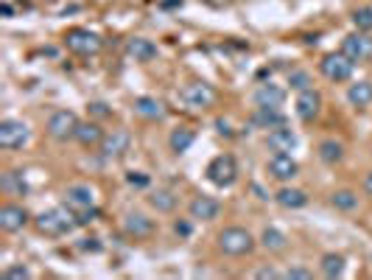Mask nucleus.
I'll return each instance as SVG.
<instances>
[{
    "mask_svg": "<svg viewBox=\"0 0 372 280\" xmlns=\"http://www.w3.org/2000/svg\"><path fill=\"white\" fill-rule=\"evenodd\" d=\"M34 224H36L39 233H43V235H51V238H59V235L70 233L73 227H78L76 213H73L67 205H65V208H54V211L39 213V216L34 219Z\"/></svg>",
    "mask_w": 372,
    "mask_h": 280,
    "instance_id": "obj_1",
    "label": "nucleus"
},
{
    "mask_svg": "<svg viewBox=\"0 0 372 280\" xmlns=\"http://www.w3.org/2000/svg\"><path fill=\"white\" fill-rule=\"evenodd\" d=\"M219 250L230 258H243V255H252L255 250V238L250 230L243 227H224L219 233Z\"/></svg>",
    "mask_w": 372,
    "mask_h": 280,
    "instance_id": "obj_2",
    "label": "nucleus"
},
{
    "mask_svg": "<svg viewBox=\"0 0 372 280\" xmlns=\"http://www.w3.org/2000/svg\"><path fill=\"white\" fill-rule=\"evenodd\" d=\"M65 45L76 56H96L104 48V39L90 28H70L65 34Z\"/></svg>",
    "mask_w": 372,
    "mask_h": 280,
    "instance_id": "obj_3",
    "label": "nucleus"
},
{
    "mask_svg": "<svg viewBox=\"0 0 372 280\" xmlns=\"http://www.w3.org/2000/svg\"><path fill=\"white\" fill-rule=\"evenodd\" d=\"M78 124H81V121H78V115H76V112H70V109H56V112L48 118L45 132H48L54 140L67 143V140H76Z\"/></svg>",
    "mask_w": 372,
    "mask_h": 280,
    "instance_id": "obj_4",
    "label": "nucleus"
},
{
    "mask_svg": "<svg viewBox=\"0 0 372 280\" xmlns=\"http://www.w3.org/2000/svg\"><path fill=\"white\" fill-rule=\"evenodd\" d=\"M353 67H355V62L347 56V54H325L322 56V62H319V70H322V76L327 78V82H347V78L353 76Z\"/></svg>",
    "mask_w": 372,
    "mask_h": 280,
    "instance_id": "obj_5",
    "label": "nucleus"
},
{
    "mask_svg": "<svg viewBox=\"0 0 372 280\" xmlns=\"http://www.w3.org/2000/svg\"><path fill=\"white\" fill-rule=\"evenodd\" d=\"M208 180L216 185V188H230L235 180H238V163L232 154H219L210 160L208 166Z\"/></svg>",
    "mask_w": 372,
    "mask_h": 280,
    "instance_id": "obj_6",
    "label": "nucleus"
},
{
    "mask_svg": "<svg viewBox=\"0 0 372 280\" xmlns=\"http://www.w3.org/2000/svg\"><path fill=\"white\" fill-rule=\"evenodd\" d=\"M342 54H347L355 65H364L372 59V36L366 31H355V34H347L342 39Z\"/></svg>",
    "mask_w": 372,
    "mask_h": 280,
    "instance_id": "obj_7",
    "label": "nucleus"
},
{
    "mask_svg": "<svg viewBox=\"0 0 372 280\" xmlns=\"http://www.w3.org/2000/svg\"><path fill=\"white\" fill-rule=\"evenodd\" d=\"M28 143V124L17 118H3L0 121V146L3 149H23Z\"/></svg>",
    "mask_w": 372,
    "mask_h": 280,
    "instance_id": "obj_8",
    "label": "nucleus"
},
{
    "mask_svg": "<svg viewBox=\"0 0 372 280\" xmlns=\"http://www.w3.org/2000/svg\"><path fill=\"white\" fill-rule=\"evenodd\" d=\"M132 149V135L127 129H112L109 135H104L98 151L104 160H120V157H127V151Z\"/></svg>",
    "mask_w": 372,
    "mask_h": 280,
    "instance_id": "obj_9",
    "label": "nucleus"
},
{
    "mask_svg": "<svg viewBox=\"0 0 372 280\" xmlns=\"http://www.w3.org/2000/svg\"><path fill=\"white\" fill-rule=\"evenodd\" d=\"M182 101L190 107V109H208L216 104V90L208 85V82H193L182 90Z\"/></svg>",
    "mask_w": 372,
    "mask_h": 280,
    "instance_id": "obj_10",
    "label": "nucleus"
},
{
    "mask_svg": "<svg viewBox=\"0 0 372 280\" xmlns=\"http://www.w3.org/2000/svg\"><path fill=\"white\" fill-rule=\"evenodd\" d=\"M65 205L73 211V213H81V211H93L96 208V191L90 185H70L65 191Z\"/></svg>",
    "mask_w": 372,
    "mask_h": 280,
    "instance_id": "obj_11",
    "label": "nucleus"
},
{
    "mask_svg": "<svg viewBox=\"0 0 372 280\" xmlns=\"http://www.w3.org/2000/svg\"><path fill=\"white\" fill-rule=\"evenodd\" d=\"M157 230L154 219H149L146 213H127V219H123V233H127L129 238H135V241H143V238H151Z\"/></svg>",
    "mask_w": 372,
    "mask_h": 280,
    "instance_id": "obj_12",
    "label": "nucleus"
},
{
    "mask_svg": "<svg viewBox=\"0 0 372 280\" xmlns=\"http://www.w3.org/2000/svg\"><path fill=\"white\" fill-rule=\"evenodd\" d=\"M297 171H300V166H297V160H294L292 154H272V160H269V174H272L274 180L288 182V180L297 177Z\"/></svg>",
    "mask_w": 372,
    "mask_h": 280,
    "instance_id": "obj_13",
    "label": "nucleus"
},
{
    "mask_svg": "<svg viewBox=\"0 0 372 280\" xmlns=\"http://www.w3.org/2000/svg\"><path fill=\"white\" fill-rule=\"evenodd\" d=\"M297 118L300 121H305V124H311L314 118L319 115V109H322V96L311 87V90H303L300 96H297Z\"/></svg>",
    "mask_w": 372,
    "mask_h": 280,
    "instance_id": "obj_14",
    "label": "nucleus"
},
{
    "mask_svg": "<svg viewBox=\"0 0 372 280\" xmlns=\"http://www.w3.org/2000/svg\"><path fill=\"white\" fill-rule=\"evenodd\" d=\"M28 224V211L20 205H3L0 208V230L3 233H17Z\"/></svg>",
    "mask_w": 372,
    "mask_h": 280,
    "instance_id": "obj_15",
    "label": "nucleus"
},
{
    "mask_svg": "<svg viewBox=\"0 0 372 280\" xmlns=\"http://www.w3.org/2000/svg\"><path fill=\"white\" fill-rule=\"evenodd\" d=\"M188 213L196 222H213L221 213V205L216 202L213 196H196L193 202H190V208H188Z\"/></svg>",
    "mask_w": 372,
    "mask_h": 280,
    "instance_id": "obj_16",
    "label": "nucleus"
},
{
    "mask_svg": "<svg viewBox=\"0 0 372 280\" xmlns=\"http://www.w3.org/2000/svg\"><path fill=\"white\" fill-rule=\"evenodd\" d=\"M266 143H269V149L274 151V154H288V151H294L297 149V135L292 132V129H285V127H277V129H272L269 132V138H266Z\"/></svg>",
    "mask_w": 372,
    "mask_h": 280,
    "instance_id": "obj_17",
    "label": "nucleus"
},
{
    "mask_svg": "<svg viewBox=\"0 0 372 280\" xmlns=\"http://www.w3.org/2000/svg\"><path fill=\"white\" fill-rule=\"evenodd\" d=\"M252 101H255V107H277L280 109L285 104V90L280 85H261L255 90Z\"/></svg>",
    "mask_w": 372,
    "mask_h": 280,
    "instance_id": "obj_18",
    "label": "nucleus"
},
{
    "mask_svg": "<svg viewBox=\"0 0 372 280\" xmlns=\"http://www.w3.org/2000/svg\"><path fill=\"white\" fill-rule=\"evenodd\" d=\"M135 112L140 118H146V121H162L165 118V104L154 96H140L135 98Z\"/></svg>",
    "mask_w": 372,
    "mask_h": 280,
    "instance_id": "obj_19",
    "label": "nucleus"
},
{
    "mask_svg": "<svg viewBox=\"0 0 372 280\" xmlns=\"http://www.w3.org/2000/svg\"><path fill=\"white\" fill-rule=\"evenodd\" d=\"M252 124L261 129H277V127H285V115L277 107H258L252 112Z\"/></svg>",
    "mask_w": 372,
    "mask_h": 280,
    "instance_id": "obj_20",
    "label": "nucleus"
},
{
    "mask_svg": "<svg viewBox=\"0 0 372 280\" xmlns=\"http://www.w3.org/2000/svg\"><path fill=\"white\" fill-rule=\"evenodd\" d=\"M127 54L135 62L146 65V62H151L157 56V45L151 43V39H146V36H135V39H129V43H127Z\"/></svg>",
    "mask_w": 372,
    "mask_h": 280,
    "instance_id": "obj_21",
    "label": "nucleus"
},
{
    "mask_svg": "<svg viewBox=\"0 0 372 280\" xmlns=\"http://www.w3.org/2000/svg\"><path fill=\"white\" fill-rule=\"evenodd\" d=\"M274 199H277V205L285 208V211H300V208L308 205V193L300 191V188H280L274 193Z\"/></svg>",
    "mask_w": 372,
    "mask_h": 280,
    "instance_id": "obj_22",
    "label": "nucleus"
},
{
    "mask_svg": "<svg viewBox=\"0 0 372 280\" xmlns=\"http://www.w3.org/2000/svg\"><path fill=\"white\" fill-rule=\"evenodd\" d=\"M104 129L96 124V121H85V124H78V129H76V140L85 146V149H93V146H101V140H104Z\"/></svg>",
    "mask_w": 372,
    "mask_h": 280,
    "instance_id": "obj_23",
    "label": "nucleus"
},
{
    "mask_svg": "<svg viewBox=\"0 0 372 280\" xmlns=\"http://www.w3.org/2000/svg\"><path fill=\"white\" fill-rule=\"evenodd\" d=\"M347 101L355 107V109H366L372 104V82H355L347 87Z\"/></svg>",
    "mask_w": 372,
    "mask_h": 280,
    "instance_id": "obj_24",
    "label": "nucleus"
},
{
    "mask_svg": "<svg viewBox=\"0 0 372 280\" xmlns=\"http://www.w3.org/2000/svg\"><path fill=\"white\" fill-rule=\"evenodd\" d=\"M316 154H319V160L325 166H336V163H342V160H344V146L339 140H322Z\"/></svg>",
    "mask_w": 372,
    "mask_h": 280,
    "instance_id": "obj_25",
    "label": "nucleus"
},
{
    "mask_svg": "<svg viewBox=\"0 0 372 280\" xmlns=\"http://www.w3.org/2000/svg\"><path fill=\"white\" fill-rule=\"evenodd\" d=\"M261 244H263L269 252H283V250L288 247V238H285V233H283V230H277V227H266V230L261 233Z\"/></svg>",
    "mask_w": 372,
    "mask_h": 280,
    "instance_id": "obj_26",
    "label": "nucleus"
},
{
    "mask_svg": "<svg viewBox=\"0 0 372 280\" xmlns=\"http://www.w3.org/2000/svg\"><path fill=\"white\" fill-rule=\"evenodd\" d=\"M193 140H196V132H193V129H185V127L174 129V132H171V138H168V143H171V151H174V154L188 151V149L193 146Z\"/></svg>",
    "mask_w": 372,
    "mask_h": 280,
    "instance_id": "obj_27",
    "label": "nucleus"
},
{
    "mask_svg": "<svg viewBox=\"0 0 372 280\" xmlns=\"http://www.w3.org/2000/svg\"><path fill=\"white\" fill-rule=\"evenodd\" d=\"M149 205L157 211V213H171L177 208V196L171 191H154L149 196Z\"/></svg>",
    "mask_w": 372,
    "mask_h": 280,
    "instance_id": "obj_28",
    "label": "nucleus"
},
{
    "mask_svg": "<svg viewBox=\"0 0 372 280\" xmlns=\"http://www.w3.org/2000/svg\"><path fill=\"white\" fill-rule=\"evenodd\" d=\"M0 191L3 193H12V196H23L28 188H25V180L20 171H6L3 180H0Z\"/></svg>",
    "mask_w": 372,
    "mask_h": 280,
    "instance_id": "obj_29",
    "label": "nucleus"
},
{
    "mask_svg": "<svg viewBox=\"0 0 372 280\" xmlns=\"http://www.w3.org/2000/svg\"><path fill=\"white\" fill-rule=\"evenodd\" d=\"M330 205H333L336 211H355L358 208V193L355 191H333V196H330Z\"/></svg>",
    "mask_w": 372,
    "mask_h": 280,
    "instance_id": "obj_30",
    "label": "nucleus"
},
{
    "mask_svg": "<svg viewBox=\"0 0 372 280\" xmlns=\"http://www.w3.org/2000/svg\"><path fill=\"white\" fill-rule=\"evenodd\" d=\"M322 274L325 277H342L344 274V258L336 252H327L322 258Z\"/></svg>",
    "mask_w": 372,
    "mask_h": 280,
    "instance_id": "obj_31",
    "label": "nucleus"
},
{
    "mask_svg": "<svg viewBox=\"0 0 372 280\" xmlns=\"http://www.w3.org/2000/svg\"><path fill=\"white\" fill-rule=\"evenodd\" d=\"M288 85H292V90L303 93V90H311L314 87V78L308 70H292L288 73Z\"/></svg>",
    "mask_w": 372,
    "mask_h": 280,
    "instance_id": "obj_32",
    "label": "nucleus"
},
{
    "mask_svg": "<svg viewBox=\"0 0 372 280\" xmlns=\"http://www.w3.org/2000/svg\"><path fill=\"white\" fill-rule=\"evenodd\" d=\"M353 25H355V31H372V9L369 6H364V9H355L353 12Z\"/></svg>",
    "mask_w": 372,
    "mask_h": 280,
    "instance_id": "obj_33",
    "label": "nucleus"
},
{
    "mask_svg": "<svg viewBox=\"0 0 372 280\" xmlns=\"http://www.w3.org/2000/svg\"><path fill=\"white\" fill-rule=\"evenodd\" d=\"M283 277H288V280H311L314 272L305 269V266H292V269H285V272H283Z\"/></svg>",
    "mask_w": 372,
    "mask_h": 280,
    "instance_id": "obj_34",
    "label": "nucleus"
},
{
    "mask_svg": "<svg viewBox=\"0 0 372 280\" xmlns=\"http://www.w3.org/2000/svg\"><path fill=\"white\" fill-rule=\"evenodd\" d=\"M3 277H6V280H25V277H31V272H28L25 266H9V269L3 272Z\"/></svg>",
    "mask_w": 372,
    "mask_h": 280,
    "instance_id": "obj_35",
    "label": "nucleus"
},
{
    "mask_svg": "<svg viewBox=\"0 0 372 280\" xmlns=\"http://www.w3.org/2000/svg\"><path fill=\"white\" fill-rule=\"evenodd\" d=\"M127 182L135 185V188H146V185H149V177H146L143 171H129V174H127Z\"/></svg>",
    "mask_w": 372,
    "mask_h": 280,
    "instance_id": "obj_36",
    "label": "nucleus"
},
{
    "mask_svg": "<svg viewBox=\"0 0 372 280\" xmlns=\"http://www.w3.org/2000/svg\"><path fill=\"white\" fill-rule=\"evenodd\" d=\"M174 230H177V235H182V238H188L190 235V222H185V219H177V224H174Z\"/></svg>",
    "mask_w": 372,
    "mask_h": 280,
    "instance_id": "obj_37",
    "label": "nucleus"
},
{
    "mask_svg": "<svg viewBox=\"0 0 372 280\" xmlns=\"http://www.w3.org/2000/svg\"><path fill=\"white\" fill-rule=\"evenodd\" d=\"M255 277H283V272H277V269H272V266H263V269L255 272Z\"/></svg>",
    "mask_w": 372,
    "mask_h": 280,
    "instance_id": "obj_38",
    "label": "nucleus"
},
{
    "mask_svg": "<svg viewBox=\"0 0 372 280\" xmlns=\"http://www.w3.org/2000/svg\"><path fill=\"white\" fill-rule=\"evenodd\" d=\"M81 250H90V252H101V244L96 241V238H85V244H81Z\"/></svg>",
    "mask_w": 372,
    "mask_h": 280,
    "instance_id": "obj_39",
    "label": "nucleus"
},
{
    "mask_svg": "<svg viewBox=\"0 0 372 280\" xmlns=\"http://www.w3.org/2000/svg\"><path fill=\"white\" fill-rule=\"evenodd\" d=\"M208 6H213V9H224V6H230L232 0H204Z\"/></svg>",
    "mask_w": 372,
    "mask_h": 280,
    "instance_id": "obj_40",
    "label": "nucleus"
},
{
    "mask_svg": "<svg viewBox=\"0 0 372 280\" xmlns=\"http://www.w3.org/2000/svg\"><path fill=\"white\" fill-rule=\"evenodd\" d=\"M216 127H219V132H221V135H227V138L232 135V132H230V124H227V121H221V118L216 121Z\"/></svg>",
    "mask_w": 372,
    "mask_h": 280,
    "instance_id": "obj_41",
    "label": "nucleus"
},
{
    "mask_svg": "<svg viewBox=\"0 0 372 280\" xmlns=\"http://www.w3.org/2000/svg\"><path fill=\"white\" fill-rule=\"evenodd\" d=\"M364 191H366V193H372V171L364 177Z\"/></svg>",
    "mask_w": 372,
    "mask_h": 280,
    "instance_id": "obj_42",
    "label": "nucleus"
},
{
    "mask_svg": "<svg viewBox=\"0 0 372 280\" xmlns=\"http://www.w3.org/2000/svg\"><path fill=\"white\" fill-rule=\"evenodd\" d=\"M0 12H3V17H12V14H14L12 3H3V6H0Z\"/></svg>",
    "mask_w": 372,
    "mask_h": 280,
    "instance_id": "obj_43",
    "label": "nucleus"
},
{
    "mask_svg": "<svg viewBox=\"0 0 372 280\" xmlns=\"http://www.w3.org/2000/svg\"><path fill=\"white\" fill-rule=\"evenodd\" d=\"M93 112H96V115H107V109H104V104H93Z\"/></svg>",
    "mask_w": 372,
    "mask_h": 280,
    "instance_id": "obj_44",
    "label": "nucleus"
},
{
    "mask_svg": "<svg viewBox=\"0 0 372 280\" xmlns=\"http://www.w3.org/2000/svg\"><path fill=\"white\" fill-rule=\"evenodd\" d=\"M162 6H182V0H162Z\"/></svg>",
    "mask_w": 372,
    "mask_h": 280,
    "instance_id": "obj_45",
    "label": "nucleus"
}]
</instances>
